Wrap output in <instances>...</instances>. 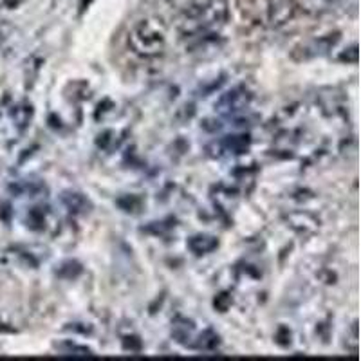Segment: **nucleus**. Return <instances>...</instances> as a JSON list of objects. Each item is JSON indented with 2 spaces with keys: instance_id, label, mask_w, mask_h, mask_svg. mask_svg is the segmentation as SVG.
Segmentation results:
<instances>
[{
  "instance_id": "obj_1",
  "label": "nucleus",
  "mask_w": 361,
  "mask_h": 361,
  "mask_svg": "<svg viewBox=\"0 0 361 361\" xmlns=\"http://www.w3.org/2000/svg\"><path fill=\"white\" fill-rule=\"evenodd\" d=\"M226 0H193L180 17V31L185 35H197L217 25H222L228 18Z\"/></svg>"
},
{
  "instance_id": "obj_2",
  "label": "nucleus",
  "mask_w": 361,
  "mask_h": 361,
  "mask_svg": "<svg viewBox=\"0 0 361 361\" xmlns=\"http://www.w3.org/2000/svg\"><path fill=\"white\" fill-rule=\"evenodd\" d=\"M163 24L159 20H156V18H147V20L137 22L135 27L132 29L130 42L135 51L148 54L156 53V51H159L163 47Z\"/></svg>"
},
{
  "instance_id": "obj_3",
  "label": "nucleus",
  "mask_w": 361,
  "mask_h": 361,
  "mask_svg": "<svg viewBox=\"0 0 361 361\" xmlns=\"http://www.w3.org/2000/svg\"><path fill=\"white\" fill-rule=\"evenodd\" d=\"M295 0H267V18L273 24H283L295 13Z\"/></svg>"
}]
</instances>
